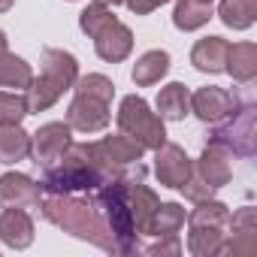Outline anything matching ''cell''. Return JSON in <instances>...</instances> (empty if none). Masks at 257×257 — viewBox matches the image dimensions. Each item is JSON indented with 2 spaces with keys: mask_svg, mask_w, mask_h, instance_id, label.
Masks as SVG:
<instances>
[{
  "mask_svg": "<svg viewBox=\"0 0 257 257\" xmlns=\"http://www.w3.org/2000/svg\"><path fill=\"white\" fill-rule=\"evenodd\" d=\"M31 155V137L19 124H0V164H16Z\"/></svg>",
  "mask_w": 257,
  "mask_h": 257,
  "instance_id": "13",
  "label": "cell"
},
{
  "mask_svg": "<svg viewBox=\"0 0 257 257\" xmlns=\"http://www.w3.org/2000/svg\"><path fill=\"white\" fill-rule=\"evenodd\" d=\"M197 176L212 185V188H221L227 179H230V155L224 149V143H212L203 158H200V167H197Z\"/></svg>",
  "mask_w": 257,
  "mask_h": 257,
  "instance_id": "11",
  "label": "cell"
},
{
  "mask_svg": "<svg viewBox=\"0 0 257 257\" xmlns=\"http://www.w3.org/2000/svg\"><path fill=\"white\" fill-rule=\"evenodd\" d=\"M97 4H103V7H109V4H112V7H115V4H121V0H97Z\"/></svg>",
  "mask_w": 257,
  "mask_h": 257,
  "instance_id": "30",
  "label": "cell"
},
{
  "mask_svg": "<svg viewBox=\"0 0 257 257\" xmlns=\"http://www.w3.org/2000/svg\"><path fill=\"white\" fill-rule=\"evenodd\" d=\"M4 52H7V34L0 31V55H4Z\"/></svg>",
  "mask_w": 257,
  "mask_h": 257,
  "instance_id": "28",
  "label": "cell"
},
{
  "mask_svg": "<svg viewBox=\"0 0 257 257\" xmlns=\"http://www.w3.org/2000/svg\"><path fill=\"white\" fill-rule=\"evenodd\" d=\"M188 109H191V94H188L185 85L173 82V85H167V88L158 94V112H161V118L179 121V118L188 115Z\"/></svg>",
  "mask_w": 257,
  "mask_h": 257,
  "instance_id": "17",
  "label": "cell"
},
{
  "mask_svg": "<svg viewBox=\"0 0 257 257\" xmlns=\"http://www.w3.org/2000/svg\"><path fill=\"white\" fill-rule=\"evenodd\" d=\"M203 4H212V0H203Z\"/></svg>",
  "mask_w": 257,
  "mask_h": 257,
  "instance_id": "31",
  "label": "cell"
},
{
  "mask_svg": "<svg viewBox=\"0 0 257 257\" xmlns=\"http://www.w3.org/2000/svg\"><path fill=\"white\" fill-rule=\"evenodd\" d=\"M115 22V16L103 7V4H94V7H88L85 13H82V19H79V25H82V31L85 34H91V37H97L106 25H112Z\"/></svg>",
  "mask_w": 257,
  "mask_h": 257,
  "instance_id": "25",
  "label": "cell"
},
{
  "mask_svg": "<svg viewBox=\"0 0 257 257\" xmlns=\"http://www.w3.org/2000/svg\"><path fill=\"white\" fill-rule=\"evenodd\" d=\"M224 70H230L239 82L254 79V73H257V49H254L251 43L230 46V49H227V64H224Z\"/></svg>",
  "mask_w": 257,
  "mask_h": 257,
  "instance_id": "15",
  "label": "cell"
},
{
  "mask_svg": "<svg viewBox=\"0 0 257 257\" xmlns=\"http://www.w3.org/2000/svg\"><path fill=\"white\" fill-rule=\"evenodd\" d=\"M28 115V97L16 91H0V124H19Z\"/></svg>",
  "mask_w": 257,
  "mask_h": 257,
  "instance_id": "24",
  "label": "cell"
},
{
  "mask_svg": "<svg viewBox=\"0 0 257 257\" xmlns=\"http://www.w3.org/2000/svg\"><path fill=\"white\" fill-rule=\"evenodd\" d=\"M167 70H170V55L167 52H146L134 67V82L137 85H155L167 76Z\"/></svg>",
  "mask_w": 257,
  "mask_h": 257,
  "instance_id": "18",
  "label": "cell"
},
{
  "mask_svg": "<svg viewBox=\"0 0 257 257\" xmlns=\"http://www.w3.org/2000/svg\"><path fill=\"white\" fill-rule=\"evenodd\" d=\"M64 91H67V88H64L61 82L49 79L46 73H43L40 79H31V85H28V112H43V109H49Z\"/></svg>",
  "mask_w": 257,
  "mask_h": 257,
  "instance_id": "16",
  "label": "cell"
},
{
  "mask_svg": "<svg viewBox=\"0 0 257 257\" xmlns=\"http://www.w3.org/2000/svg\"><path fill=\"white\" fill-rule=\"evenodd\" d=\"M82 152L91 158V164L97 170H109V167H124V164H134L140 161L143 155V146L127 137V134H118V137H106L103 143H91V146H82Z\"/></svg>",
  "mask_w": 257,
  "mask_h": 257,
  "instance_id": "3",
  "label": "cell"
},
{
  "mask_svg": "<svg viewBox=\"0 0 257 257\" xmlns=\"http://www.w3.org/2000/svg\"><path fill=\"white\" fill-rule=\"evenodd\" d=\"M227 49H230V46H227L221 37H206V40H200V43L194 46L191 61H194V67L203 70V73H221L224 64H227Z\"/></svg>",
  "mask_w": 257,
  "mask_h": 257,
  "instance_id": "12",
  "label": "cell"
},
{
  "mask_svg": "<svg viewBox=\"0 0 257 257\" xmlns=\"http://www.w3.org/2000/svg\"><path fill=\"white\" fill-rule=\"evenodd\" d=\"M127 206H131V215H134V227H140V233H146L149 221H152V215H155V209L161 203H158L155 191H149L143 185H134L131 188V203H127Z\"/></svg>",
  "mask_w": 257,
  "mask_h": 257,
  "instance_id": "19",
  "label": "cell"
},
{
  "mask_svg": "<svg viewBox=\"0 0 257 257\" xmlns=\"http://www.w3.org/2000/svg\"><path fill=\"white\" fill-rule=\"evenodd\" d=\"M254 13H257L254 0H224L221 4V19L230 28H248L254 22Z\"/></svg>",
  "mask_w": 257,
  "mask_h": 257,
  "instance_id": "23",
  "label": "cell"
},
{
  "mask_svg": "<svg viewBox=\"0 0 257 257\" xmlns=\"http://www.w3.org/2000/svg\"><path fill=\"white\" fill-rule=\"evenodd\" d=\"M182 224H185V212H182V206H176V203H164V206L155 209V215H152L146 233H155V236H176V230H179Z\"/></svg>",
  "mask_w": 257,
  "mask_h": 257,
  "instance_id": "20",
  "label": "cell"
},
{
  "mask_svg": "<svg viewBox=\"0 0 257 257\" xmlns=\"http://www.w3.org/2000/svg\"><path fill=\"white\" fill-rule=\"evenodd\" d=\"M34 149H37V158L52 167V161L64 158V152L70 149V124H46L40 127V134L34 137Z\"/></svg>",
  "mask_w": 257,
  "mask_h": 257,
  "instance_id": "8",
  "label": "cell"
},
{
  "mask_svg": "<svg viewBox=\"0 0 257 257\" xmlns=\"http://www.w3.org/2000/svg\"><path fill=\"white\" fill-rule=\"evenodd\" d=\"M40 203V185L22 173H7L0 176V206L7 209H25Z\"/></svg>",
  "mask_w": 257,
  "mask_h": 257,
  "instance_id": "5",
  "label": "cell"
},
{
  "mask_svg": "<svg viewBox=\"0 0 257 257\" xmlns=\"http://www.w3.org/2000/svg\"><path fill=\"white\" fill-rule=\"evenodd\" d=\"M161 4H167V0H127V7H131L137 16H146V13H152V10H158Z\"/></svg>",
  "mask_w": 257,
  "mask_h": 257,
  "instance_id": "27",
  "label": "cell"
},
{
  "mask_svg": "<svg viewBox=\"0 0 257 257\" xmlns=\"http://www.w3.org/2000/svg\"><path fill=\"white\" fill-rule=\"evenodd\" d=\"M158 179L170 188H182L191 179V161L179 146H161L158 149Z\"/></svg>",
  "mask_w": 257,
  "mask_h": 257,
  "instance_id": "6",
  "label": "cell"
},
{
  "mask_svg": "<svg viewBox=\"0 0 257 257\" xmlns=\"http://www.w3.org/2000/svg\"><path fill=\"white\" fill-rule=\"evenodd\" d=\"M31 67L16 58V55H0V85H10V88H28L31 85Z\"/></svg>",
  "mask_w": 257,
  "mask_h": 257,
  "instance_id": "22",
  "label": "cell"
},
{
  "mask_svg": "<svg viewBox=\"0 0 257 257\" xmlns=\"http://www.w3.org/2000/svg\"><path fill=\"white\" fill-rule=\"evenodd\" d=\"M0 239L13 248H28L34 242V221L25 209H7L0 215Z\"/></svg>",
  "mask_w": 257,
  "mask_h": 257,
  "instance_id": "9",
  "label": "cell"
},
{
  "mask_svg": "<svg viewBox=\"0 0 257 257\" xmlns=\"http://www.w3.org/2000/svg\"><path fill=\"white\" fill-rule=\"evenodd\" d=\"M97 55L103 58V61H124L127 55H131V49H134V37H131V31H127L118 19L112 22V25H106L97 37Z\"/></svg>",
  "mask_w": 257,
  "mask_h": 257,
  "instance_id": "7",
  "label": "cell"
},
{
  "mask_svg": "<svg viewBox=\"0 0 257 257\" xmlns=\"http://www.w3.org/2000/svg\"><path fill=\"white\" fill-rule=\"evenodd\" d=\"M209 16H212V4H203V0H182V4L176 7L173 22H176V28H182V31H194V28L206 25Z\"/></svg>",
  "mask_w": 257,
  "mask_h": 257,
  "instance_id": "21",
  "label": "cell"
},
{
  "mask_svg": "<svg viewBox=\"0 0 257 257\" xmlns=\"http://www.w3.org/2000/svg\"><path fill=\"white\" fill-rule=\"evenodd\" d=\"M67 121H70V127H76V131H82V134L103 131V127L109 124V103L97 100L91 94H76Z\"/></svg>",
  "mask_w": 257,
  "mask_h": 257,
  "instance_id": "4",
  "label": "cell"
},
{
  "mask_svg": "<svg viewBox=\"0 0 257 257\" xmlns=\"http://www.w3.org/2000/svg\"><path fill=\"white\" fill-rule=\"evenodd\" d=\"M191 106L203 121H221L233 112V97L224 88H200L191 97Z\"/></svg>",
  "mask_w": 257,
  "mask_h": 257,
  "instance_id": "10",
  "label": "cell"
},
{
  "mask_svg": "<svg viewBox=\"0 0 257 257\" xmlns=\"http://www.w3.org/2000/svg\"><path fill=\"white\" fill-rule=\"evenodd\" d=\"M79 94H91V97H97V100H112V82L106 79V76H85L82 82H79V88H76Z\"/></svg>",
  "mask_w": 257,
  "mask_h": 257,
  "instance_id": "26",
  "label": "cell"
},
{
  "mask_svg": "<svg viewBox=\"0 0 257 257\" xmlns=\"http://www.w3.org/2000/svg\"><path fill=\"white\" fill-rule=\"evenodd\" d=\"M43 73L55 82H61L64 88H70L76 82V73H79V64L70 52H61V49H46L43 52Z\"/></svg>",
  "mask_w": 257,
  "mask_h": 257,
  "instance_id": "14",
  "label": "cell"
},
{
  "mask_svg": "<svg viewBox=\"0 0 257 257\" xmlns=\"http://www.w3.org/2000/svg\"><path fill=\"white\" fill-rule=\"evenodd\" d=\"M118 124L127 137H134L143 149H161L164 146V121L149 112V103L143 97H124L118 109Z\"/></svg>",
  "mask_w": 257,
  "mask_h": 257,
  "instance_id": "2",
  "label": "cell"
},
{
  "mask_svg": "<svg viewBox=\"0 0 257 257\" xmlns=\"http://www.w3.org/2000/svg\"><path fill=\"white\" fill-rule=\"evenodd\" d=\"M10 7H13V0H0V13H7Z\"/></svg>",
  "mask_w": 257,
  "mask_h": 257,
  "instance_id": "29",
  "label": "cell"
},
{
  "mask_svg": "<svg viewBox=\"0 0 257 257\" xmlns=\"http://www.w3.org/2000/svg\"><path fill=\"white\" fill-rule=\"evenodd\" d=\"M43 215H46L49 221H55L58 227H64V230H70V233H76V236H82V239L97 242L100 248H106V239H103L100 233H109V230L103 227V221H100V215L94 212L91 203L55 194L52 200L43 203Z\"/></svg>",
  "mask_w": 257,
  "mask_h": 257,
  "instance_id": "1",
  "label": "cell"
}]
</instances>
